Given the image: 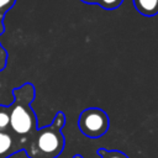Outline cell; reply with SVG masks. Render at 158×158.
I'll return each instance as SVG.
<instances>
[{
	"instance_id": "6da1fadb",
	"label": "cell",
	"mask_w": 158,
	"mask_h": 158,
	"mask_svg": "<svg viewBox=\"0 0 158 158\" xmlns=\"http://www.w3.org/2000/svg\"><path fill=\"white\" fill-rule=\"evenodd\" d=\"M14 102L10 109V127L20 137L28 139L37 131V117L31 107L36 90L31 83H26L12 90ZM27 146V144H26Z\"/></svg>"
},
{
	"instance_id": "7a4b0ae2",
	"label": "cell",
	"mask_w": 158,
	"mask_h": 158,
	"mask_svg": "<svg viewBox=\"0 0 158 158\" xmlns=\"http://www.w3.org/2000/svg\"><path fill=\"white\" fill-rule=\"evenodd\" d=\"M65 125V115L58 111L51 125L37 128L36 133L28 139L26 153L30 158H57L64 149L65 138L62 128Z\"/></svg>"
},
{
	"instance_id": "3957f363",
	"label": "cell",
	"mask_w": 158,
	"mask_h": 158,
	"mask_svg": "<svg viewBox=\"0 0 158 158\" xmlns=\"http://www.w3.org/2000/svg\"><path fill=\"white\" fill-rule=\"evenodd\" d=\"M78 127L84 136L89 138H99L107 132L110 127V118L102 109L88 107L80 112Z\"/></svg>"
},
{
	"instance_id": "277c9868",
	"label": "cell",
	"mask_w": 158,
	"mask_h": 158,
	"mask_svg": "<svg viewBox=\"0 0 158 158\" xmlns=\"http://www.w3.org/2000/svg\"><path fill=\"white\" fill-rule=\"evenodd\" d=\"M135 9L146 17L158 15V0H133Z\"/></svg>"
},
{
	"instance_id": "5b68a950",
	"label": "cell",
	"mask_w": 158,
	"mask_h": 158,
	"mask_svg": "<svg viewBox=\"0 0 158 158\" xmlns=\"http://www.w3.org/2000/svg\"><path fill=\"white\" fill-rule=\"evenodd\" d=\"M14 144L12 136L5 131H0V156L10 154L14 149Z\"/></svg>"
},
{
	"instance_id": "8992f818",
	"label": "cell",
	"mask_w": 158,
	"mask_h": 158,
	"mask_svg": "<svg viewBox=\"0 0 158 158\" xmlns=\"http://www.w3.org/2000/svg\"><path fill=\"white\" fill-rule=\"evenodd\" d=\"M96 154L100 156L101 158H128L127 154H125L123 152L117 151V149L107 151L105 148H98L96 149Z\"/></svg>"
},
{
	"instance_id": "52a82bcc",
	"label": "cell",
	"mask_w": 158,
	"mask_h": 158,
	"mask_svg": "<svg viewBox=\"0 0 158 158\" xmlns=\"http://www.w3.org/2000/svg\"><path fill=\"white\" fill-rule=\"evenodd\" d=\"M10 126V109L9 106L0 105V131L7 130Z\"/></svg>"
},
{
	"instance_id": "ba28073f",
	"label": "cell",
	"mask_w": 158,
	"mask_h": 158,
	"mask_svg": "<svg viewBox=\"0 0 158 158\" xmlns=\"http://www.w3.org/2000/svg\"><path fill=\"white\" fill-rule=\"evenodd\" d=\"M123 2V0H98V4L100 7L105 9V10H115L117 7L121 6V4Z\"/></svg>"
},
{
	"instance_id": "9c48e42d",
	"label": "cell",
	"mask_w": 158,
	"mask_h": 158,
	"mask_svg": "<svg viewBox=\"0 0 158 158\" xmlns=\"http://www.w3.org/2000/svg\"><path fill=\"white\" fill-rule=\"evenodd\" d=\"M15 2L16 0H0V11L7 12L15 5Z\"/></svg>"
},
{
	"instance_id": "30bf717a",
	"label": "cell",
	"mask_w": 158,
	"mask_h": 158,
	"mask_svg": "<svg viewBox=\"0 0 158 158\" xmlns=\"http://www.w3.org/2000/svg\"><path fill=\"white\" fill-rule=\"evenodd\" d=\"M84 4H98V0H80Z\"/></svg>"
},
{
	"instance_id": "8fae6325",
	"label": "cell",
	"mask_w": 158,
	"mask_h": 158,
	"mask_svg": "<svg viewBox=\"0 0 158 158\" xmlns=\"http://www.w3.org/2000/svg\"><path fill=\"white\" fill-rule=\"evenodd\" d=\"M72 158H84V157H83L81 154H74V156H73Z\"/></svg>"
}]
</instances>
